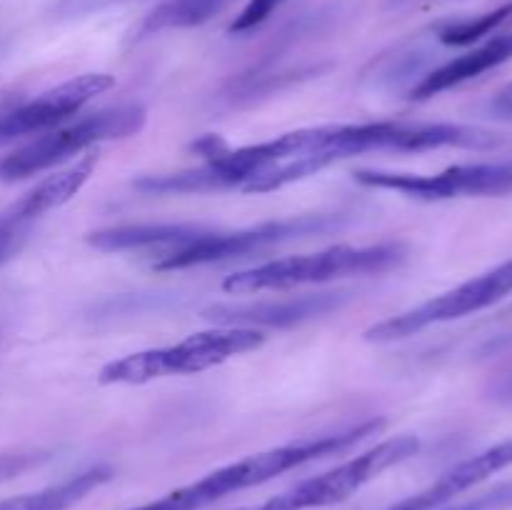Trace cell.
Instances as JSON below:
<instances>
[{
    "mask_svg": "<svg viewBox=\"0 0 512 510\" xmlns=\"http://www.w3.org/2000/svg\"><path fill=\"white\" fill-rule=\"evenodd\" d=\"M290 145L293 158H313L318 168H328L335 160L358 158L368 153H428L438 148L493 150L510 143L508 135L475 128L463 123H380L320 125V128L293 130Z\"/></svg>",
    "mask_w": 512,
    "mask_h": 510,
    "instance_id": "6da1fadb",
    "label": "cell"
},
{
    "mask_svg": "<svg viewBox=\"0 0 512 510\" xmlns=\"http://www.w3.org/2000/svg\"><path fill=\"white\" fill-rule=\"evenodd\" d=\"M383 418L365 420V423L355 425V428L340 430V433L320 435V438L298 440V443L278 445V448L263 450V453L248 455L243 460L223 465V468L213 470V473L203 475L195 483L175 488L170 493L160 495V498L150 500V503L135 505L128 510H203L215 505L218 500L228 498V495L240 493V490L255 488L268 480L278 478V475L288 473V470L300 468L313 460L330 458V455L348 453L358 443L368 440L370 435H378L385 428Z\"/></svg>",
    "mask_w": 512,
    "mask_h": 510,
    "instance_id": "7a4b0ae2",
    "label": "cell"
},
{
    "mask_svg": "<svg viewBox=\"0 0 512 510\" xmlns=\"http://www.w3.org/2000/svg\"><path fill=\"white\" fill-rule=\"evenodd\" d=\"M405 260H408V248L403 243H378L365 245V248L335 245L320 253L290 255V258L238 270L223 280V290L230 295H250L263 293V290L330 283V280L353 278V275H380L398 270Z\"/></svg>",
    "mask_w": 512,
    "mask_h": 510,
    "instance_id": "3957f363",
    "label": "cell"
},
{
    "mask_svg": "<svg viewBox=\"0 0 512 510\" xmlns=\"http://www.w3.org/2000/svg\"><path fill=\"white\" fill-rule=\"evenodd\" d=\"M190 148L205 160L195 170L180 173L145 175L133 183L138 193L145 195H190V193H223V190H248L260 175L293 158L288 143V133L275 140H265L258 145L230 148L218 135H203Z\"/></svg>",
    "mask_w": 512,
    "mask_h": 510,
    "instance_id": "277c9868",
    "label": "cell"
},
{
    "mask_svg": "<svg viewBox=\"0 0 512 510\" xmlns=\"http://www.w3.org/2000/svg\"><path fill=\"white\" fill-rule=\"evenodd\" d=\"M265 343V335L258 328H230L218 325L213 330L193 333L175 345L165 348L138 350L110 360L98 373L100 385H143L173 375H195L215 368L235 355L258 350Z\"/></svg>",
    "mask_w": 512,
    "mask_h": 510,
    "instance_id": "5b68a950",
    "label": "cell"
},
{
    "mask_svg": "<svg viewBox=\"0 0 512 510\" xmlns=\"http://www.w3.org/2000/svg\"><path fill=\"white\" fill-rule=\"evenodd\" d=\"M145 120H148V110L143 105L123 103L85 115V118L75 120L73 125H65V128L48 130V133L38 135L30 143L20 145L18 150L0 158V183L33 178V175L83 153L90 145L103 143V140H123L130 135H138Z\"/></svg>",
    "mask_w": 512,
    "mask_h": 510,
    "instance_id": "8992f818",
    "label": "cell"
},
{
    "mask_svg": "<svg viewBox=\"0 0 512 510\" xmlns=\"http://www.w3.org/2000/svg\"><path fill=\"white\" fill-rule=\"evenodd\" d=\"M350 223L343 213H318L298 215V218L268 220V223L253 225V228L235 230V233H220V230H203V235L175 253L160 255L153 260L155 270H185L198 265L223 263V260L248 258V255L265 253L275 245L293 243V240L308 238V235H325L333 230H343Z\"/></svg>",
    "mask_w": 512,
    "mask_h": 510,
    "instance_id": "52a82bcc",
    "label": "cell"
},
{
    "mask_svg": "<svg viewBox=\"0 0 512 510\" xmlns=\"http://www.w3.org/2000/svg\"><path fill=\"white\" fill-rule=\"evenodd\" d=\"M420 450V440L415 435H398L378 443L375 448L365 450L358 458H350L345 463L335 465L333 470L315 475V478L303 480L295 488L265 500V503L253 505V508L238 510H313L328 508V505L343 503L350 495L358 493L363 485L378 478L385 470L395 468L403 460L413 458Z\"/></svg>",
    "mask_w": 512,
    "mask_h": 510,
    "instance_id": "ba28073f",
    "label": "cell"
},
{
    "mask_svg": "<svg viewBox=\"0 0 512 510\" xmlns=\"http://www.w3.org/2000/svg\"><path fill=\"white\" fill-rule=\"evenodd\" d=\"M508 295H512V260L465 280V283L448 290V293L425 300L418 308H410L405 313L373 325V328L365 330V340L368 343L405 340L410 335L423 333L425 328H433V325L453 323V320L468 318V315L480 313V310L493 308L495 303L505 300Z\"/></svg>",
    "mask_w": 512,
    "mask_h": 510,
    "instance_id": "9c48e42d",
    "label": "cell"
},
{
    "mask_svg": "<svg viewBox=\"0 0 512 510\" xmlns=\"http://www.w3.org/2000/svg\"><path fill=\"white\" fill-rule=\"evenodd\" d=\"M360 185L395 190L418 200L493 198L512 193V160L505 163L453 165L435 175L393 173V170H355Z\"/></svg>",
    "mask_w": 512,
    "mask_h": 510,
    "instance_id": "30bf717a",
    "label": "cell"
},
{
    "mask_svg": "<svg viewBox=\"0 0 512 510\" xmlns=\"http://www.w3.org/2000/svg\"><path fill=\"white\" fill-rule=\"evenodd\" d=\"M110 88H115L113 75L85 73L45 90L38 98L0 110V143L55 130L65 120L73 118L78 110H83L90 100L108 93Z\"/></svg>",
    "mask_w": 512,
    "mask_h": 510,
    "instance_id": "8fae6325",
    "label": "cell"
},
{
    "mask_svg": "<svg viewBox=\"0 0 512 510\" xmlns=\"http://www.w3.org/2000/svg\"><path fill=\"white\" fill-rule=\"evenodd\" d=\"M350 300V293H308L288 300L260 303H218L203 310V318L230 328H293L320 315L335 313Z\"/></svg>",
    "mask_w": 512,
    "mask_h": 510,
    "instance_id": "7c38bea8",
    "label": "cell"
},
{
    "mask_svg": "<svg viewBox=\"0 0 512 510\" xmlns=\"http://www.w3.org/2000/svg\"><path fill=\"white\" fill-rule=\"evenodd\" d=\"M508 468H512V438L458 463L443 478L435 480L430 488L413 495V498L403 500L393 510H440L450 500L458 498V495L468 493L470 488L485 483L488 478H493V475L503 473Z\"/></svg>",
    "mask_w": 512,
    "mask_h": 510,
    "instance_id": "4fadbf2b",
    "label": "cell"
},
{
    "mask_svg": "<svg viewBox=\"0 0 512 510\" xmlns=\"http://www.w3.org/2000/svg\"><path fill=\"white\" fill-rule=\"evenodd\" d=\"M508 60H512V33L495 35V38L485 40L478 48L468 50V53L458 55V58L448 60L440 68L430 70L428 75L418 80L410 90L413 100H430L435 95L453 90L458 85L470 83V80L480 78V75L490 73V70L500 68Z\"/></svg>",
    "mask_w": 512,
    "mask_h": 510,
    "instance_id": "5bb4252c",
    "label": "cell"
},
{
    "mask_svg": "<svg viewBox=\"0 0 512 510\" xmlns=\"http://www.w3.org/2000/svg\"><path fill=\"white\" fill-rule=\"evenodd\" d=\"M95 163H98V155H85L83 160L70 165L63 173L48 175L33 190H28L18 203H13L5 213H0V218L10 225H18V228H28L33 220L43 218L50 210L60 208L70 198H75L80 193V188L88 183L90 175H93Z\"/></svg>",
    "mask_w": 512,
    "mask_h": 510,
    "instance_id": "9a60e30c",
    "label": "cell"
},
{
    "mask_svg": "<svg viewBox=\"0 0 512 510\" xmlns=\"http://www.w3.org/2000/svg\"><path fill=\"white\" fill-rule=\"evenodd\" d=\"M205 228L200 225H175V223H158V225H118V228H105L90 233L88 245L103 253H130V250H155V258L160 255L175 253L193 243L198 235H203Z\"/></svg>",
    "mask_w": 512,
    "mask_h": 510,
    "instance_id": "2e32d148",
    "label": "cell"
},
{
    "mask_svg": "<svg viewBox=\"0 0 512 510\" xmlns=\"http://www.w3.org/2000/svg\"><path fill=\"white\" fill-rule=\"evenodd\" d=\"M113 475L115 470L110 465H93L83 473L70 475L63 483L0 500V510H73L80 500H85L93 490L108 483Z\"/></svg>",
    "mask_w": 512,
    "mask_h": 510,
    "instance_id": "e0dca14e",
    "label": "cell"
},
{
    "mask_svg": "<svg viewBox=\"0 0 512 510\" xmlns=\"http://www.w3.org/2000/svg\"><path fill=\"white\" fill-rule=\"evenodd\" d=\"M233 0H165L140 25V35H153L160 30L198 28L218 13H223Z\"/></svg>",
    "mask_w": 512,
    "mask_h": 510,
    "instance_id": "ac0fdd59",
    "label": "cell"
},
{
    "mask_svg": "<svg viewBox=\"0 0 512 510\" xmlns=\"http://www.w3.org/2000/svg\"><path fill=\"white\" fill-rule=\"evenodd\" d=\"M510 23H512V3L500 5V8L490 10V13L473 15V18L443 23L438 28V40L443 45H453V48H465V45H475L478 40L498 33L500 28H505V25Z\"/></svg>",
    "mask_w": 512,
    "mask_h": 510,
    "instance_id": "d6986e66",
    "label": "cell"
},
{
    "mask_svg": "<svg viewBox=\"0 0 512 510\" xmlns=\"http://www.w3.org/2000/svg\"><path fill=\"white\" fill-rule=\"evenodd\" d=\"M283 3H288V0H250V3L240 10L238 18L230 23L228 30L233 35L253 33V30L260 28V25H263Z\"/></svg>",
    "mask_w": 512,
    "mask_h": 510,
    "instance_id": "ffe728a7",
    "label": "cell"
},
{
    "mask_svg": "<svg viewBox=\"0 0 512 510\" xmlns=\"http://www.w3.org/2000/svg\"><path fill=\"white\" fill-rule=\"evenodd\" d=\"M48 455L40 450H28V453H0V483L10 478H18L20 473L30 468H38Z\"/></svg>",
    "mask_w": 512,
    "mask_h": 510,
    "instance_id": "44dd1931",
    "label": "cell"
},
{
    "mask_svg": "<svg viewBox=\"0 0 512 510\" xmlns=\"http://www.w3.org/2000/svg\"><path fill=\"white\" fill-rule=\"evenodd\" d=\"M512 505V483L510 485H500V488L490 490L488 495H480L478 500L473 503L458 505V508H448V510H503Z\"/></svg>",
    "mask_w": 512,
    "mask_h": 510,
    "instance_id": "7402d4cb",
    "label": "cell"
},
{
    "mask_svg": "<svg viewBox=\"0 0 512 510\" xmlns=\"http://www.w3.org/2000/svg\"><path fill=\"white\" fill-rule=\"evenodd\" d=\"M25 233H28L25 228H15V225L0 220V263L8 260L13 253H18V248L25 240Z\"/></svg>",
    "mask_w": 512,
    "mask_h": 510,
    "instance_id": "603a6c76",
    "label": "cell"
},
{
    "mask_svg": "<svg viewBox=\"0 0 512 510\" xmlns=\"http://www.w3.org/2000/svg\"><path fill=\"white\" fill-rule=\"evenodd\" d=\"M115 3H125V0H60L55 10H58V15H83Z\"/></svg>",
    "mask_w": 512,
    "mask_h": 510,
    "instance_id": "cb8c5ba5",
    "label": "cell"
},
{
    "mask_svg": "<svg viewBox=\"0 0 512 510\" xmlns=\"http://www.w3.org/2000/svg\"><path fill=\"white\" fill-rule=\"evenodd\" d=\"M488 395L503 405H512V370L500 373L493 383L488 385Z\"/></svg>",
    "mask_w": 512,
    "mask_h": 510,
    "instance_id": "d4e9b609",
    "label": "cell"
},
{
    "mask_svg": "<svg viewBox=\"0 0 512 510\" xmlns=\"http://www.w3.org/2000/svg\"><path fill=\"white\" fill-rule=\"evenodd\" d=\"M488 110L498 118H508L512 120V83L505 85L498 95L488 103Z\"/></svg>",
    "mask_w": 512,
    "mask_h": 510,
    "instance_id": "484cf974",
    "label": "cell"
}]
</instances>
